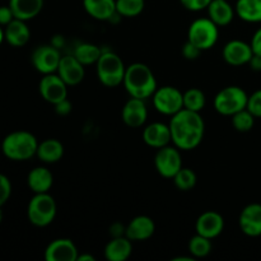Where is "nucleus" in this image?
Returning a JSON list of instances; mask_svg holds the SVG:
<instances>
[{"label":"nucleus","mask_w":261,"mask_h":261,"mask_svg":"<svg viewBox=\"0 0 261 261\" xmlns=\"http://www.w3.org/2000/svg\"><path fill=\"white\" fill-rule=\"evenodd\" d=\"M153 105L161 114L173 116L184 109V93L176 87H161L153 93Z\"/></svg>","instance_id":"nucleus-8"},{"label":"nucleus","mask_w":261,"mask_h":261,"mask_svg":"<svg viewBox=\"0 0 261 261\" xmlns=\"http://www.w3.org/2000/svg\"><path fill=\"white\" fill-rule=\"evenodd\" d=\"M61 55L58 48L51 45L38 46L32 54V64L35 69L43 75L58 71Z\"/></svg>","instance_id":"nucleus-11"},{"label":"nucleus","mask_w":261,"mask_h":261,"mask_svg":"<svg viewBox=\"0 0 261 261\" xmlns=\"http://www.w3.org/2000/svg\"><path fill=\"white\" fill-rule=\"evenodd\" d=\"M36 155L45 163H56L63 158L64 145L56 139H46L38 143Z\"/></svg>","instance_id":"nucleus-26"},{"label":"nucleus","mask_w":261,"mask_h":261,"mask_svg":"<svg viewBox=\"0 0 261 261\" xmlns=\"http://www.w3.org/2000/svg\"><path fill=\"white\" fill-rule=\"evenodd\" d=\"M189 252L193 257H205L212 252V240L196 233L189 241Z\"/></svg>","instance_id":"nucleus-30"},{"label":"nucleus","mask_w":261,"mask_h":261,"mask_svg":"<svg viewBox=\"0 0 261 261\" xmlns=\"http://www.w3.org/2000/svg\"><path fill=\"white\" fill-rule=\"evenodd\" d=\"M4 36L7 42L13 47H22L30 41L31 31L25 24V20L14 19L5 25Z\"/></svg>","instance_id":"nucleus-20"},{"label":"nucleus","mask_w":261,"mask_h":261,"mask_svg":"<svg viewBox=\"0 0 261 261\" xmlns=\"http://www.w3.org/2000/svg\"><path fill=\"white\" fill-rule=\"evenodd\" d=\"M201 53H203V51H201L198 46L191 43L190 41H186L185 45L182 46V55L184 58L188 59V60H196V59L201 55Z\"/></svg>","instance_id":"nucleus-37"},{"label":"nucleus","mask_w":261,"mask_h":261,"mask_svg":"<svg viewBox=\"0 0 261 261\" xmlns=\"http://www.w3.org/2000/svg\"><path fill=\"white\" fill-rule=\"evenodd\" d=\"M218 25L209 17L195 19L188 31V41L198 46L201 51L213 47L218 41Z\"/></svg>","instance_id":"nucleus-7"},{"label":"nucleus","mask_w":261,"mask_h":261,"mask_svg":"<svg viewBox=\"0 0 261 261\" xmlns=\"http://www.w3.org/2000/svg\"><path fill=\"white\" fill-rule=\"evenodd\" d=\"M168 125L173 145L180 150L195 149L203 142L205 124L200 112L182 109L173 115Z\"/></svg>","instance_id":"nucleus-1"},{"label":"nucleus","mask_w":261,"mask_h":261,"mask_svg":"<svg viewBox=\"0 0 261 261\" xmlns=\"http://www.w3.org/2000/svg\"><path fill=\"white\" fill-rule=\"evenodd\" d=\"M27 182L35 194L48 193L54 184V176L46 167H36L28 173Z\"/></svg>","instance_id":"nucleus-25"},{"label":"nucleus","mask_w":261,"mask_h":261,"mask_svg":"<svg viewBox=\"0 0 261 261\" xmlns=\"http://www.w3.org/2000/svg\"><path fill=\"white\" fill-rule=\"evenodd\" d=\"M239 224L246 236H261V204L254 203L245 206L240 214Z\"/></svg>","instance_id":"nucleus-17"},{"label":"nucleus","mask_w":261,"mask_h":261,"mask_svg":"<svg viewBox=\"0 0 261 261\" xmlns=\"http://www.w3.org/2000/svg\"><path fill=\"white\" fill-rule=\"evenodd\" d=\"M144 0H116V13L122 17H137L144 10Z\"/></svg>","instance_id":"nucleus-31"},{"label":"nucleus","mask_w":261,"mask_h":261,"mask_svg":"<svg viewBox=\"0 0 261 261\" xmlns=\"http://www.w3.org/2000/svg\"><path fill=\"white\" fill-rule=\"evenodd\" d=\"M208 15L218 27L228 25L233 20L234 9L227 0H212L208 5Z\"/></svg>","instance_id":"nucleus-23"},{"label":"nucleus","mask_w":261,"mask_h":261,"mask_svg":"<svg viewBox=\"0 0 261 261\" xmlns=\"http://www.w3.org/2000/svg\"><path fill=\"white\" fill-rule=\"evenodd\" d=\"M13 19H14V14H13L9 5H7V7H0V25L9 24Z\"/></svg>","instance_id":"nucleus-38"},{"label":"nucleus","mask_w":261,"mask_h":261,"mask_svg":"<svg viewBox=\"0 0 261 261\" xmlns=\"http://www.w3.org/2000/svg\"><path fill=\"white\" fill-rule=\"evenodd\" d=\"M224 219L219 213L214 211L204 212L196 221V233L206 237V239H216L223 232Z\"/></svg>","instance_id":"nucleus-15"},{"label":"nucleus","mask_w":261,"mask_h":261,"mask_svg":"<svg viewBox=\"0 0 261 261\" xmlns=\"http://www.w3.org/2000/svg\"><path fill=\"white\" fill-rule=\"evenodd\" d=\"M211 2L212 0H180L182 7L190 12H200V10L206 9Z\"/></svg>","instance_id":"nucleus-36"},{"label":"nucleus","mask_w":261,"mask_h":261,"mask_svg":"<svg viewBox=\"0 0 261 261\" xmlns=\"http://www.w3.org/2000/svg\"><path fill=\"white\" fill-rule=\"evenodd\" d=\"M78 249L69 239L54 240L45 250V259L47 261H76Z\"/></svg>","instance_id":"nucleus-14"},{"label":"nucleus","mask_w":261,"mask_h":261,"mask_svg":"<svg viewBox=\"0 0 261 261\" xmlns=\"http://www.w3.org/2000/svg\"><path fill=\"white\" fill-rule=\"evenodd\" d=\"M27 216L36 227H46L56 217V203L48 193L36 194L28 204Z\"/></svg>","instance_id":"nucleus-5"},{"label":"nucleus","mask_w":261,"mask_h":261,"mask_svg":"<svg viewBox=\"0 0 261 261\" xmlns=\"http://www.w3.org/2000/svg\"><path fill=\"white\" fill-rule=\"evenodd\" d=\"M249 64L254 71H261V55H256V54H254L252 58L250 59Z\"/></svg>","instance_id":"nucleus-41"},{"label":"nucleus","mask_w":261,"mask_h":261,"mask_svg":"<svg viewBox=\"0 0 261 261\" xmlns=\"http://www.w3.org/2000/svg\"><path fill=\"white\" fill-rule=\"evenodd\" d=\"M54 106H55L56 114H59V115H68V114H70V111H71V103L68 101V98L64 99V101H61V102H59V103L54 105Z\"/></svg>","instance_id":"nucleus-40"},{"label":"nucleus","mask_w":261,"mask_h":261,"mask_svg":"<svg viewBox=\"0 0 261 261\" xmlns=\"http://www.w3.org/2000/svg\"><path fill=\"white\" fill-rule=\"evenodd\" d=\"M250 45H251L252 53L256 54V55H261V28L254 33Z\"/></svg>","instance_id":"nucleus-39"},{"label":"nucleus","mask_w":261,"mask_h":261,"mask_svg":"<svg viewBox=\"0 0 261 261\" xmlns=\"http://www.w3.org/2000/svg\"><path fill=\"white\" fill-rule=\"evenodd\" d=\"M9 7L14 18L27 22L40 14L43 8V0H9Z\"/></svg>","instance_id":"nucleus-24"},{"label":"nucleus","mask_w":261,"mask_h":261,"mask_svg":"<svg viewBox=\"0 0 261 261\" xmlns=\"http://www.w3.org/2000/svg\"><path fill=\"white\" fill-rule=\"evenodd\" d=\"M155 232V224L148 216H138L125 228V236L132 241H145Z\"/></svg>","instance_id":"nucleus-18"},{"label":"nucleus","mask_w":261,"mask_h":261,"mask_svg":"<svg viewBox=\"0 0 261 261\" xmlns=\"http://www.w3.org/2000/svg\"><path fill=\"white\" fill-rule=\"evenodd\" d=\"M143 140L145 144L155 149L166 147L170 144V142H172L170 125L162 124V122H153L148 125L143 132Z\"/></svg>","instance_id":"nucleus-19"},{"label":"nucleus","mask_w":261,"mask_h":261,"mask_svg":"<svg viewBox=\"0 0 261 261\" xmlns=\"http://www.w3.org/2000/svg\"><path fill=\"white\" fill-rule=\"evenodd\" d=\"M145 99L132 97L124 105L121 111L122 121L129 127H140L145 124L148 119V110Z\"/></svg>","instance_id":"nucleus-16"},{"label":"nucleus","mask_w":261,"mask_h":261,"mask_svg":"<svg viewBox=\"0 0 261 261\" xmlns=\"http://www.w3.org/2000/svg\"><path fill=\"white\" fill-rule=\"evenodd\" d=\"M3 221V211H2V206H0V223Z\"/></svg>","instance_id":"nucleus-44"},{"label":"nucleus","mask_w":261,"mask_h":261,"mask_svg":"<svg viewBox=\"0 0 261 261\" xmlns=\"http://www.w3.org/2000/svg\"><path fill=\"white\" fill-rule=\"evenodd\" d=\"M122 84L130 97L140 99L152 97L158 88L152 69L143 63H134L127 66Z\"/></svg>","instance_id":"nucleus-2"},{"label":"nucleus","mask_w":261,"mask_h":261,"mask_svg":"<svg viewBox=\"0 0 261 261\" xmlns=\"http://www.w3.org/2000/svg\"><path fill=\"white\" fill-rule=\"evenodd\" d=\"M12 194V184L5 175L0 173V206L4 205Z\"/></svg>","instance_id":"nucleus-35"},{"label":"nucleus","mask_w":261,"mask_h":261,"mask_svg":"<svg viewBox=\"0 0 261 261\" xmlns=\"http://www.w3.org/2000/svg\"><path fill=\"white\" fill-rule=\"evenodd\" d=\"M249 96L237 86H229L221 89L214 98V109L224 116H232L236 112L246 109Z\"/></svg>","instance_id":"nucleus-6"},{"label":"nucleus","mask_w":261,"mask_h":261,"mask_svg":"<svg viewBox=\"0 0 261 261\" xmlns=\"http://www.w3.org/2000/svg\"><path fill=\"white\" fill-rule=\"evenodd\" d=\"M234 12L249 23L261 22V0H237Z\"/></svg>","instance_id":"nucleus-27"},{"label":"nucleus","mask_w":261,"mask_h":261,"mask_svg":"<svg viewBox=\"0 0 261 261\" xmlns=\"http://www.w3.org/2000/svg\"><path fill=\"white\" fill-rule=\"evenodd\" d=\"M58 74L68 86H76L86 75L84 65L74 55L61 56L58 68Z\"/></svg>","instance_id":"nucleus-12"},{"label":"nucleus","mask_w":261,"mask_h":261,"mask_svg":"<svg viewBox=\"0 0 261 261\" xmlns=\"http://www.w3.org/2000/svg\"><path fill=\"white\" fill-rule=\"evenodd\" d=\"M40 93L46 102L56 105L68 98V84L59 76V74H46L41 79Z\"/></svg>","instance_id":"nucleus-10"},{"label":"nucleus","mask_w":261,"mask_h":261,"mask_svg":"<svg viewBox=\"0 0 261 261\" xmlns=\"http://www.w3.org/2000/svg\"><path fill=\"white\" fill-rule=\"evenodd\" d=\"M205 94L199 88H190L184 92V109L194 112H200L205 106Z\"/></svg>","instance_id":"nucleus-29"},{"label":"nucleus","mask_w":261,"mask_h":261,"mask_svg":"<svg viewBox=\"0 0 261 261\" xmlns=\"http://www.w3.org/2000/svg\"><path fill=\"white\" fill-rule=\"evenodd\" d=\"M173 182L175 186L181 191H189L195 188L196 185V173L190 168L182 167L175 176H173Z\"/></svg>","instance_id":"nucleus-32"},{"label":"nucleus","mask_w":261,"mask_h":261,"mask_svg":"<svg viewBox=\"0 0 261 261\" xmlns=\"http://www.w3.org/2000/svg\"><path fill=\"white\" fill-rule=\"evenodd\" d=\"M255 116L247 109L232 115V125L240 133H247L254 127Z\"/></svg>","instance_id":"nucleus-33"},{"label":"nucleus","mask_w":261,"mask_h":261,"mask_svg":"<svg viewBox=\"0 0 261 261\" xmlns=\"http://www.w3.org/2000/svg\"><path fill=\"white\" fill-rule=\"evenodd\" d=\"M4 38H5L4 31H3L2 25H0V45H2V42H3V40H4Z\"/></svg>","instance_id":"nucleus-43"},{"label":"nucleus","mask_w":261,"mask_h":261,"mask_svg":"<svg viewBox=\"0 0 261 261\" xmlns=\"http://www.w3.org/2000/svg\"><path fill=\"white\" fill-rule=\"evenodd\" d=\"M222 55H223L224 61L229 65L241 66L249 64L254 53H252L251 45L249 43L240 40H232L224 45Z\"/></svg>","instance_id":"nucleus-13"},{"label":"nucleus","mask_w":261,"mask_h":261,"mask_svg":"<svg viewBox=\"0 0 261 261\" xmlns=\"http://www.w3.org/2000/svg\"><path fill=\"white\" fill-rule=\"evenodd\" d=\"M96 259H94V256H92L91 254H82L79 255L78 259H76V261H94Z\"/></svg>","instance_id":"nucleus-42"},{"label":"nucleus","mask_w":261,"mask_h":261,"mask_svg":"<svg viewBox=\"0 0 261 261\" xmlns=\"http://www.w3.org/2000/svg\"><path fill=\"white\" fill-rule=\"evenodd\" d=\"M83 7L97 20H109L117 14L116 0H83Z\"/></svg>","instance_id":"nucleus-22"},{"label":"nucleus","mask_w":261,"mask_h":261,"mask_svg":"<svg viewBox=\"0 0 261 261\" xmlns=\"http://www.w3.org/2000/svg\"><path fill=\"white\" fill-rule=\"evenodd\" d=\"M102 51L98 46L93 45V43H81L78 47L74 51V56L86 65H91V64H96L98 59L101 58Z\"/></svg>","instance_id":"nucleus-28"},{"label":"nucleus","mask_w":261,"mask_h":261,"mask_svg":"<svg viewBox=\"0 0 261 261\" xmlns=\"http://www.w3.org/2000/svg\"><path fill=\"white\" fill-rule=\"evenodd\" d=\"M38 142L30 132H13L4 138L2 150L7 158L12 161H27L36 155Z\"/></svg>","instance_id":"nucleus-3"},{"label":"nucleus","mask_w":261,"mask_h":261,"mask_svg":"<svg viewBox=\"0 0 261 261\" xmlns=\"http://www.w3.org/2000/svg\"><path fill=\"white\" fill-rule=\"evenodd\" d=\"M246 109L249 110L255 117H261V89L254 92L251 96H249Z\"/></svg>","instance_id":"nucleus-34"},{"label":"nucleus","mask_w":261,"mask_h":261,"mask_svg":"<svg viewBox=\"0 0 261 261\" xmlns=\"http://www.w3.org/2000/svg\"><path fill=\"white\" fill-rule=\"evenodd\" d=\"M154 166L162 177L173 178V176L182 168V158L177 147L166 145L158 149L154 157Z\"/></svg>","instance_id":"nucleus-9"},{"label":"nucleus","mask_w":261,"mask_h":261,"mask_svg":"<svg viewBox=\"0 0 261 261\" xmlns=\"http://www.w3.org/2000/svg\"><path fill=\"white\" fill-rule=\"evenodd\" d=\"M96 70L99 82L103 86L114 88L124 82L126 66L117 54L107 51L102 53L101 58L96 63Z\"/></svg>","instance_id":"nucleus-4"},{"label":"nucleus","mask_w":261,"mask_h":261,"mask_svg":"<svg viewBox=\"0 0 261 261\" xmlns=\"http://www.w3.org/2000/svg\"><path fill=\"white\" fill-rule=\"evenodd\" d=\"M133 252L132 240L126 236L112 237L111 241L105 247V257L109 261H125Z\"/></svg>","instance_id":"nucleus-21"}]
</instances>
